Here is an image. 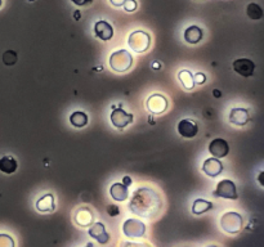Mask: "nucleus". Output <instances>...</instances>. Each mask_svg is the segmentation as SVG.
Instances as JSON below:
<instances>
[{
  "mask_svg": "<svg viewBox=\"0 0 264 247\" xmlns=\"http://www.w3.org/2000/svg\"><path fill=\"white\" fill-rule=\"evenodd\" d=\"M128 207L137 216L152 219L163 210V200L160 193L154 188L140 187L133 192Z\"/></svg>",
  "mask_w": 264,
  "mask_h": 247,
  "instance_id": "obj_1",
  "label": "nucleus"
},
{
  "mask_svg": "<svg viewBox=\"0 0 264 247\" xmlns=\"http://www.w3.org/2000/svg\"><path fill=\"white\" fill-rule=\"evenodd\" d=\"M133 64L132 54L125 49L116 50L110 56V67L115 72H125Z\"/></svg>",
  "mask_w": 264,
  "mask_h": 247,
  "instance_id": "obj_2",
  "label": "nucleus"
},
{
  "mask_svg": "<svg viewBox=\"0 0 264 247\" xmlns=\"http://www.w3.org/2000/svg\"><path fill=\"white\" fill-rule=\"evenodd\" d=\"M244 219L238 213L228 211L221 216V228L226 233L236 234L242 229Z\"/></svg>",
  "mask_w": 264,
  "mask_h": 247,
  "instance_id": "obj_3",
  "label": "nucleus"
},
{
  "mask_svg": "<svg viewBox=\"0 0 264 247\" xmlns=\"http://www.w3.org/2000/svg\"><path fill=\"white\" fill-rule=\"evenodd\" d=\"M128 45L135 53H144L151 45V36L144 31H134L129 35Z\"/></svg>",
  "mask_w": 264,
  "mask_h": 247,
  "instance_id": "obj_4",
  "label": "nucleus"
},
{
  "mask_svg": "<svg viewBox=\"0 0 264 247\" xmlns=\"http://www.w3.org/2000/svg\"><path fill=\"white\" fill-rule=\"evenodd\" d=\"M214 197L227 198V200H237V189L236 184L230 179H223L217 184V188L213 192Z\"/></svg>",
  "mask_w": 264,
  "mask_h": 247,
  "instance_id": "obj_5",
  "label": "nucleus"
},
{
  "mask_svg": "<svg viewBox=\"0 0 264 247\" xmlns=\"http://www.w3.org/2000/svg\"><path fill=\"white\" fill-rule=\"evenodd\" d=\"M167 99L163 95V94L155 93L150 95L146 102V108L150 114L152 115H161L164 114L165 111L167 110Z\"/></svg>",
  "mask_w": 264,
  "mask_h": 247,
  "instance_id": "obj_6",
  "label": "nucleus"
},
{
  "mask_svg": "<svg viewBox=\"0 0 264 247\" xmlns=\"http://www.w3.org/2000/svg\"><path fill=\"white\" fill-rule=\"evenodd\" d=\"M123 233L131 238L143 237L146 234V224L138 219H128L123 224Z\"/></svg>",
  "mask_w": 264,
  "mask_h": 247,
  "instance_id": "obj_7",
  "label": "nucleus"
},
{
  "mask_svg": "<svg viewBox=\"0 0 264 247\" xmlns=\"http://www.w3.org/2000/svg\"><path fill=\"white\" fill-rule=\"evenodd\" d=\"M110 119L111 123H112V125H114L115 127H117V129H124L129 124L133 123L134 117L132 114H128L123 108L119 107L112 111Z\"/></svg>",
  "mask_w": 264,
  "mask_h": 247,
  "instance_id": "obj_8",
  "label": "nucleus"
},
{
  "mask_svg": "<svg viewBox=\"0 0 264 247\" xmlns=\"http://www.w3.org/2000/svg\"><path fill=\"white\" fill-rule=\"evenodd\" d=\"M233 70L240 76L250 77L254 75L255 63L249 58H238L233 62Z\"/></svg>",
  "mask_w": 264,
  "mask_h": 247,
  "instance_id": "obj_9",
  "label": "nucleus"
},
{
  "mask_svg": "<svg viewBox=\"0 0 264 247\" xmlns=\"http://www.w3.org/2000/svg\"><path fill=\"white\" fill-rule=\"evenodd\" d=\"M209 152L213 154V157L215 158H223L228 154L230 152V146L224 139L222 138H215L210 142L209 144Z\"/></svg>",
  "mask_w": 264,
  "mask_h": 247,
  "instance_id": "obj_10",
  "label": "nucleus"
},
{
  "mask_svg": "<svg viewBox=\"0 0 264 247\" xmlns=\"http://www.w3.org/2000/svg\"><path fill=\"white\" fill-rule=\"evenodd\" d=\"M178 133L183 138H195L198 133V124L190 119H184L178 124Z\"/></svg>",
  "mask_w": 264,
  "mask_h": 247,
  "instance_id": "obj_11",
  "label": "nucleus"
},
{
  "mask_svg": "<svg viewBox=\"0 0 264 247\" xmlns=\"http://www.w3.org/2000/svg\"><path fill=\"white\" fill-rule=\"evenodd\" d=\"M202 171L206 174L207 177L215 178L223 171V164L219 161V158L210 157V158H206V160L204 161V164H202Z\"/></svg>",
  "mask_w": 264,
  "mask_h": 247,
  "instance_id": "obj_12",
  "label": "nucleus"
},
{
  "mask_svg": "<svg viewBox=\"0 0 264 247\" xmlns=\"http://www.w3.org/2000/svg\"><path fill=\"white\" fill-rule=\"evenodd\" d=\"M89 236L93 237L94 240L99 242L100 245H106L110 241V234L106 232V228L102 223H94L92 224L89 231H88Z\"/></svg>",
  "mask_w": 264,
  "mask_h": 247,
  "instance_id": "obj_13",
  "label": "nucleus"
},
{
  "mask_svg": "<svg viewBox=\"0 0 264 247\" xmlns=\"http://www.w3.org/2000/svg\"><path fill=\"white\" fill-rule=\"evenodd\" d=\"M94 31H96V36L99 37L100 40L108 41L114 36V29L108 24L107 21H98L94 25Z\"/></svg>",
  "mask_w": 264,
  "mask_h": 247,
  "instance_id": "obj_14",
  "label": "nucleus"
},
{
  "mask_svg": "<svg viewBox=\"0 0 264 247\" xmlns=\"http://www.w3.org/2000/svg\"><path fill=\"white\" fill-rule=\"evenodd\" d=\"M93 213H92L91 209L87 206L80 207V209L76 211V214H75V223H76L79 227H91L92 224H93Z\"/></svg>",
  "mask_w": 264,
  "mask_h": 247,
  "instance_id": "obj_15",
  "label": "nucleus"
},
{
  "mask_svg": "<svg viewBox=\"0 0 264 247\" xmlns=\"http://www.w3.org/2000/svg\"><path fill=\"white\" fill-rule=\"evenodd\" d=\"M250 120L249 111L246 108H232L230 114V121L236 126H245Z\"/></svg>",
  "mask_w": 264,
  "mask_h": 247,
  "instance_id": "obj_16",
  "label": "nucleus"
},
{
  "mask_svg": "<svg viewBox=\"0 0 264 247\" xmlns=\"http://www.w3.org/2000/svg\"><path fill=\"white\" fill-rule=\"evenodd\" d=\"M184 40L187 41L188 44H198L202 40V37H204V31L202 29H200L198 26H190L188 29H186L183 33Z\"/></svg>",
  "mask_w": 264,
  "mask_h": 247,
  "instance_id": "obj_17",
  "label": "nucleus"
},
{
  "mask_svg": "<svg viewBox=\"0 0 264 247\" xmlns=\"http://www.w3.org/2000/svg\"><path fill=\"white\" fill-rule=\"evenodd\" d=\"M110 194L115 201L123 202L129 197V190H128L127 185H124L123 183H114L110 188Z\"/></svg>",
  "mask_w": 264,
  "mask_h": 247,
  "instance_id": "obj_18",
  "label": "nucleus"
},
{
  "mask_svg": "<svg viewBox=\"0 0 264 247\" xmlns=\"http://www.w3.org/2000/svg\"><path fill=\"white\" fill-rule=\"evenodd\" d=\"M36 209L41 213H50L56 209L54 205V196L52 193L44 194L43 197H40L36 201Z\"/></svg>",
  "mask_w": 264,
  "mask_h": 247,
  "instance_id": "obj_19",
  "label": "nucleus"
},
{
  "mask_svg": "<svg viewBox=\"0 0 264 247\" xmlns=\"http://www.w3.org/2000/svg\"><path fill=\"white\" fill-rule=\"evenodd\" d=\"M17 167H18V164H17V160L14 157L9 156H3L0 158V171L7 175H10L17 171Z\"/></svg>",
  "mask_w": 264,
  "mask_h": 247,
  "instance_id": "obj_20",
  "label": "nucleus"
},
{
  "mask_svg": "<svg viewBox=\"0 0 264 247\" xmlns=\"http://www.w3.org/2000/svg\"><path fill=\"white\" fill-rule=\"evenodd\" d=\"M214 207V205L209 202L206 200H202V198H198V200L194 201V205H192V213L195 215H201L205 214L207 211H210L211 209Z\"/></svg>",
  "mask_w": 264,
  "mask_h": 247,
  "instance_id": "obj_21",
  "label": "nucleus"
},
{
  "mask_svg": "<svg viewBox=\"0 0 264 247\" xmlns=\"http://www.w3.org/2000/svg\"><path fill=\"white\" fill-rule=\"evenodd\" d=\"M178 79L181 80L182 85L184 87V89L191 91L195 88V81H194V75L192 72L188 70H181L179 74H178Z\"/></svg>",
  "mask_w": 264,
  "mask_h": 247,
  "instance_id": "obj_22",
  "label": "nucleus"
},
{
  "mask_svg": "<svg viewBox=\"0 0 264 247\" xmlns=\"http://www.w3.org/2000/svg\"><path fill=\"white\" fill-rule=\"evenodd\" d=\"M70 123L75 127H84L88 124V115L83 111H76L70 115Z\"/></svg>",
  "mask_w": 264,
  "mask_h": 247,
  "instance_id": "obj_23",
  "label": "nucleus"
},
{
  "mask_svg": "<svg viewBox=\"0 0 264 247\" xmlns=\"http://www.w3.org/2000/svg\"><path fill=\"white\" fill-rule=\"evenodd\" d=\"M246 14H248L250 20L259 21L262 20V17H263V9H262L259 4L250 3L248 7H246Z\"/></svg>",
  "mask_w": 264,
  "mask_h": 247,
  "instance_id": "obj_24",
  "label": "nucleus"
},
{
  "mask_svg": "<svg viewBox=\"0 0 264 247\" xmlns=\"http://www.w3.org/2000/svg\"><path fill=\"white\" fill-rule=\"evenodd\" d=\"M3 62L4 64H7V66H13V64L17 62L16 52H13V50H7V52H4Z\"/></svg>",
  "mask_w": 264,
  "mask_h": 247,
  "instance_id": "obj_25",
  "label": "nucleus"
},
{
  "mask_svg": "<svg viewBox=\"0 0 264 247\" xmlns=\"http://www.w3.org/2000/svg\"><path fill=\"white\" fill-rule=\"evenodd\" d=\"M14 240L9 234H0V247H14Z\"/></svg>",
  "mask_w": 264,
  "mask_h": 247,
  "instance_id": "obj_26",
  "label": "nucleus"
},
{
  "mask_svg": "<svg viewBox=\"0 0 264 247\" xmlns=\"http://www.w3.org/2000/svg\"><path fill=\"white\" fill-rule=\"evenodd\" d=\"M123 7H124V9L127 10V12H134V10L137 9L138 4L135 0H127Z\"/></svg>",
  "mask_w": 264,
  "mask_h": 247,
  "instance_id": "obj_27",
  "label": "nucleus"
},
{
  "mask_svg": "<svg viewBox=\"0 0 264 247\" xmlns=\"http://www.w3.org/2000/svg\"><path fill=\"white\" fill-rule=\"evenodd\" d=\"M120 247H151L147 244H139V242H131V241H124L121 242Z\"/></svg>",
  "mask_w": 264,
  "mask_h": 247,
  "instance_id": "obj_28",
  "label": "nucleus"
},
{
  "mask_svg": "<svg viewBox=\"0 0 264 247\" xmlns=\"http://www.w3.org/2000/svg\"><path fill=\"white\" fill-rule=\"evenodd\" d=\"M107 213L110 214V216H117V215L120 214V209L116 205H108Z\"/></svg>",
  "mask_w": 264,
  "mask_h": 247,
  "instance_id": "obj_29",
  "label": "nucleus"
},
{
  "mask_svg": "<svg viewBox=\"0 0 264 247\" xmlns=\"http://www.w3.org/2000/svg\"><path fill=\"white\" fill-rule=\"evenodd\" d=\"M194 81L195 85H196V84H198V85H202V84H205V81H206V76H205L204 74L198 72V74L194 75Z\"/></svg>",
  "mask_w": 264,
  "mask_h": 247,
  "instance_id": "obj_30",
  "label": "nucleus"
},
{
  "mask_svg": "<svg viewBox=\"0 0 264 247\" xmlns=\"http://www.w3.org/2000/svg\"><path fill=\"white\" fill-rule=\"evenodd\" d=\"M72 3L79 5V7H84V5H88V4L93 3V0H72Z\"/></svg>",
  "mask_w": 264,
  "mask_h": 247,
  "instance_id": "obj_31",
  "label": "nucleus"
},
{
  "mask_svg": "<svg viewBox=\"0 0 264 247\" xmlns=\"http://www.w3.org/2000/svg\"><path fill=\"white\" fill-rule=\"evenodd\" d=\"M110 1L114 7H123L127 0H110Z\"/></svg>",
  "mask_w": 264,
  "mask_h": 247,
  "instance_id": "obj_32",
  "label": "nucleus"
},
{
  "mask_svg": "<svg viewBox=\"0 0 264 247\" xmlns=\"http://www.w3.org/2000/svg\"><path fill=\"white\" fill-rule=\"evenodd\" d=\"M123 184H124V185H127V187H129V185H132V179H131V177H128V175H125V177L123 178Z\"/></svg>",
  "mask_w": 264,
  "mask_h": 247,
  "instance_id": "obj_33",
  "label": "nucleus"
},
{
  "mask_svg": "<svg viewBox=\"0 0 264 247\" xmlns=\"http://www.w3.org/2000/svg\"><path fill=\"white\" fill-rule=\"evenodd\" d=\"M214 95L217 98H219V97H221V92H219V91H214Z\"/></svg>",
  "mask_w": 264,
  "mask_h": 247,
  "instance_id": "obj_34",
  "label": "nucleus"
},
{
  "mask_svg": "<svg viewBox=\"0 0 264 247\" xmlns=\"http://www.w3.org/2000/svg\"><path fill=\"white\" fill-rule=\"evenodd\" d=\"M262 175H263V173L259 174V183H261V185L263 187V182H262Z\"/></svg>",
  "mask_w": 264,
  "mask_h": 247,
  "instance_id": "obj_35",
  "label": "nucleus"
},
{
  "mask_svg": "<svg viewBox=\"0 0 264 247\" xmlns=\"http://www.w3.org/2000/svg\"><path fill=\"white\" fill-rule=\"evenodd\" d=\"M75 18H80V12H76V13H75Z\"/></svg>",
  "mask_w": 264,
  "mask_h": 247,
  "instance_id": "obj_36",
  "label": "nucleus"
},
{
  "mask_svg": "<svg viewBox=\"0 0 264 247\" xmlns=\"http://www.w3.org/2000/svg\"><path fill=\"white\" fill-rule=\"evenodd\" d=\"M85 247H93V245H92V244H88Z\"/></svg>",
  "mask_w": 264,
  "mask_h": 247,
  "instance_id": "obj_37",
  "label": "nucleus"
},
{
  "mask_svg": "<svg viewBox=\"0 0 264 247\" xmlns=\"http://www.w3.org/2000/svg\"><path fill=\"white\" fill-rule=\"evenodd\" d=\"M207 247H218V246H215V245H210V246H207Z\"/></svg>",
  "mask_w": 264,
  "mask_h": 247,
  "instance_id": "obj_38",
  "label": "nucleus"
},
{
  "mask_svg": "<svg viewBox=\"0 0 264 247\" xmlns=\"http://www.w3.org/2000/svg\"><path fill=\"white\" fill-rule=\"evenodd\" d=\"M0 7H1V0H0Z\"/></svg>",
  "mask_w": 264,
  "mask_h": 247,
  "instance_id": "obj_39",
  "label": "nucleus"
}]
</instances>
